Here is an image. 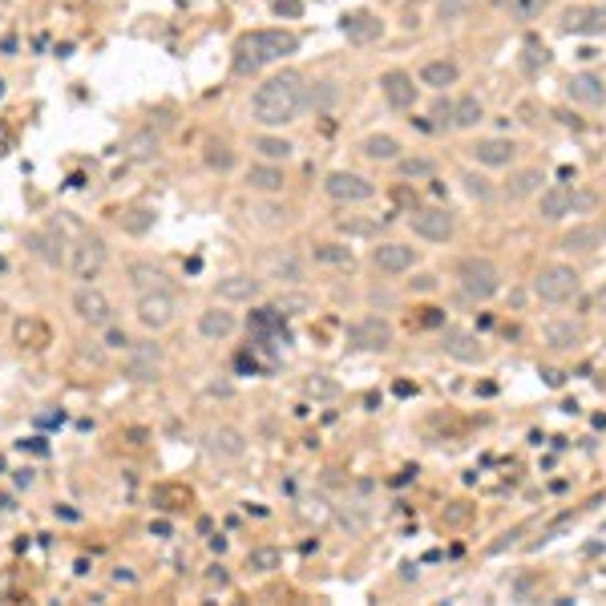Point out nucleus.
<instances>
[{"mask_svg":"<svg viewBox=\"0 0 606 606\" xmlns=\"http://www.w3.org/2000/svg\"><path fill=\"white\" fill-rule=\"evenodd\" d=\"M312 259L323 267H352V247H344V242H315Z\"/></svg>","mask_w":606,"mask_h":606,"instance_id":"nucleus-34","label":"nucleus"},{"mask_svg":"<svg viewBox=\"0 0 606 606\" xmlns=\"http://www.w3.org/2000/svg\"><path fill=\"white\" fill-rule=\"evenodd\" d=\"M339 388L331 380H307V396H336Z\"/></svg>","mask_w":606,"mask_h":606,"instance_id":"nucleus-50","label":"nucleus"},{"mask_svg":"<svg viewBox=\"0 0 606 606\" xmlns=\"http://www.w3.org/2000/svg\"><path fill=\"white\" fill-rule=\"evenodd\" d=\"M372 263H376L384 275H404V271H412V263H417V250H412L408 242H380V247L372 250Z\"/></svg>","mask_w":606,"mask_h":606,"instance_id":"nucleus-18","label":"nucleus"},{"mask_svg":"<svg viewBox=\"0 0 606 606\" xmlns=\"http://www.w3.org/2000/svg\"><path fill=\"white\" fill-rule=\"evenodd\" d=\"M461 182H465V194H469V198H489V194H493L489 178L473 174V170H465V174H461Z\"/></svg>","mask_w":606,"mask_h":606,"instance_id":"nucleus-44","label":"nucleus"},{"mask_svg":"<svg viewBox=\"0 0 606 606\" xmlns=\"http://www.w3.org/2000/svg\"><path fill=\"white\" fill-rule=\"evenodd\" d=\"M469 13V0H436V21L452 24V21H465Z\"/></svg>","mask_w":606,"mask_h":606,"instance_id":"nucleus-41","label":"nucleus"},{"mask_svg":"<svg viewBox=\"0 0 606 606\" xmlns=\"http://www.w3.org/2000/svg\"><path fill=\"white\" fill-rule=\"evenodd\" d=\"M283 566V549L279 546H255L247 554V570L250 574H275Z\"/></svg>","mask_w":606,"mask_h":606,"instance_id":"nucleus-33","label":"nucleus"},{"mask_svg":"<svg viewBox=\"0 0 606 606\" xmlns=\"http://www.w3.org/2000/svg\"><path fill=\"white\" fill-rule=\"evenodd\" d=\"M549 0H505V8H509V16L514 21H533V16L546 8Z\"/></svg>","mask_w":606,"mask_h":606,"instance_id":"nucleus-42","label":"nucleus"},{"mask_svg":"<svg viewBox=\"0 0 606 606\" xmlns=\"http://www.w3.org/2000/svg\"><path fill=\"white\" fill-rule=\"evenodd\" d=\"M126 275H129V283H134V291H170L174 287L166 267L150 263V259H134V263L126 267Z\"/></svg>","mask_w":606,"mask_h":606,"instance_id":"nucleus-16","label":"nucleus"},{"mask_svg":"<svg viewBox=\"0 0 606 606\" xmlns=\"http://www.w3.org/2000/svg\"><path fill=\"white\" fill-rule=\"evenodd\" d=\"M73 315H77L81 323H89V328H105V323H113V303L105 291H97L93 283H81L77 291H73Z\"/></svg>","mask_w":606,"mask_h":606,"instance_id":"nucleus-8","label":"nucleus"},{"mask_svg":"<svg viewBox=\"0 0 606 606\" xmlns=\"http://www.w3.org/2000/svg\"><path fill=\"white\" fill-rule=\"evenodd\" d=\"M538 190H541V170H517V174L505 182V198L509 202H522V198H530V194H538Z\"/></svg>","mask_w":606,"mask_h":606,"instance_id":"nucleus-31","label":"nucleus"},{"mask_svg":"<svg viewBox=\"0 0 606 606\" xmlns=\"http://www.w3.org/2000/svg\"><path fill=\"white\" fill-rule=\"evenodd\" d=\"M295 48H299L295 32H287V29H255V32H242V37L234 40L231 65H234L239 77H250V73H259L263 65L291 57Z\"/></svg>","mask_w":606,"mask_h":606,"instance_id":"nucleus-2","label":"nucleus"},{"mask_svg":"<svg viewBox=\"0 0 606 606\" xmlns=\"http://www.w3.org/2000/svg\"><path fill=\"white\" fill-rule=\"evenodd\" d=\"M110 578H113V586H134V582H137V574L129 570V566H118V570H113Z\"/></svg>","mask_w":606,"mask_h":606,"instance_id":"nucleus-51","label":"nucleus"},{"mask_svg":"<svg viewBox=\"0 0 606 606\" xmlns=\"http://www.w3.org/2000/svg\"><path fill=\"white\" fill-rule=\"evenodd\" d=\"M206 449L215 452V457H226V461H239L242 452H247V436L239 433V428H215V433L206 436Z\"/></svg>","mask_w":606,"mask_h":606,"instance_id":"nucleus-25","label":"nucleus"},{"mask_svg":"<svg viewBox=\"0 0 606 606\" xmlns=\"http://www.w3.org/2000/svg\"><path fill=\"white\" fill-rule=\"evenodd\" d=\"M250 150L259 154V158L263 162H287L291 158V150H295V145L287 142V137H275V134H259V137H250Z\"/></svg>","mask_w":606,"mask_h":606,"instance_id":"nucleus-30","label":"nucleus"},{"mask_svg":"<svg viewBox=\"0 0 606 606\" xmlns=\"http://www.w3.org/2000/svg\"><path fill=\"white\" fill-rule=\"evenodd\" d=\"M210 582H218V586H226V582H231V574L223 570V566H210V574H206Z\"/></svg>","mask_w":606,"mask_h":606,"instance_id":"nucleus-56","label":"nucleus"},{"mask_svg":"<svg viewBox=\"0 0 606 606\" xmlns=\"http://www.w3.org/2000/svg\"><path fill=\"white\" fill-rule=\"evenodd\" d=\"M420 323H425V328H436V323H441V312H436V307H420Z\"/></svg>","mask_w":606,"mask_h":606,"instance_id":"nucleus-54","label":"nucleus"},{"mask_svg":"<svg viewBox=\"0 0 606 606\" xmlns=\"http://www.w3.org/2000/svg\"><path fill=\"white\" fill-rule=\"evenodd\" d=\"M150 226H154V210L150 206H134V210L121 215V231H129V234H145Z\"/></svg>","mask_w":606,"mask_h":606,"instance_id":"nucleus-39","label":"nucleus"},{"mask_svg":"<svg viewBox=\"0 0 606 606\" xmlns=\"http://www.w3.org/2000/svg\"><path fill=\"white\" fill-rule=\"evenodd\" d=\"M105 336H101V344H105V352H126L134 339H129V331L126 328H118V323H105Z\"/></svg>","mask_w":606,"mask_h":606,"instance_id":"nucleus-43","label":"nucleus"},{"mask_svg":"<svg viewBox=\"0 0 606 606\" xmlns=\"http://www.w3.org/2000/svg\"><path fill=\"white\" fill-rule=\"evenodd\" d=\"M433 129H444V126H452V101L449 97H441V101H433Z\"/></svg>","mask_w":606,"mask_h":606,"instance_id":"nucleus-48","label":"nucleus"},{"mask_svg":"<svg viewBox=\"0 0 606 606\" xmlns=\"http://www.w3.org/2000/svg\"><path fill=\"white\" fill-rule=\"evenodd\" d=\"M234 331H239V320H234V312H226V307H206V312L198 315V336L202 339H231Z\"/></svg>","mask_w":606,"mask_h":606,"instance_id":"nucleus-20","label":"nucleus"},{"mask_svg":"<svg viewBox=\"0 0 606 606\" xmlns=\"http://www.w3.org/2000/svg\"><path fill=\"white\" fill-rule=\"evenodd\" d=\"M129 154H134V158H150V154H158V134H137L134 142H129Z\"/></svg>","mask_w":606,"mask_h":606,"instance_id":"nucleus-47","label":"nucleus"},{"mask_svg":"<svg viewBox=\"0 0 606 606\" xmlns=\"http://www.w3.org/2000/svg\"><path fill=\"white\" fill-rule=\"evenodd\" d=\"M0 93H4V81H0Z\"/></svg>","mask_w":606,"mask_h":606,"instance_id":"nucleus-60","label":"nucleus"},{"mask_svg":"<svg viewBox=\"0 0 606 606\" xmlns=\"http://www.w3.org/2000/svg\"><path fill=\"white\" fill-rule=\"evenodd\" d=\"M360 154L372 162H396L400 158V142H396L392 134H368L360 142Z\"/></svg>","mask_w":606,"mask_h":606,"instance_id":"nucleus-29","label":"nucleus"},{"mask_svg":"<svg viewBox=\"0 0 606 606\" xmlns=\"http://www.w3.org/2000/svg\"><path fill=\"white\" fill-rule=\"evenodd\" d=\"M549 61V53H546V45H541L538 37H530L525 40V57H522V65H525V73H538L541 65Z\"/></svg>","mask_w":606,"mask_h":606,"instance_id":"nucleus-40","label":"nucleus"},{"mask_svg":"<svg viewBox=\"0 0 606 606\" xmlns=\"http://www.w3.org/2000/svg\"><path fill=\"white\" fill-rule=\"evenodd\" d=\"M457 279H461V291L469 299H493L501 291V271L493 259L485 255H465L457 263Z\"/></svg>","mask_w":606,"mask_h":606,"instance_id":"nucleus-3","label":"nucleus"},{"mask_svg":"<svg viewBox=\"0 0 606 606\" xmlns=\"http://www.w3.org/2000/svg\"><path fill=\"white\" fill-rule=\"evenodd\" d=\"M202 162H206L210 170H218V174H226V170L234 166V150L223 142V137H206V145H202Z\"/></svg>","mask_w":606,"mask_h":606,"instance_id":"nucleus-32","label":"nucleus"},{"mask_svg":"<svg viewBox=\"0 0 606 606\" xmlns=\"http://www.w3.org/2000/svg\"><path fill=\"white\" fill-rule=\"evenodd\" d=\"M457 77H461L457 61H444V57L420 65V85H428V89H449V85H457Z\"/></svg>","mask_w":606,"mask_h":606,"instance_id":"nucleus-28","label":"nucleus"},{"mask_svg":"<svg viewBox=\"0 0 606 606\" xmlns=\"http://www.w3.org/2000/svg\"><path fill=\"white\" fill-rule=\"evenodd\" d=\"M336 101V85L331 81H315V89H307V105H331Z\"/></svg>","mask_w":606,"mask_h":606,"instance_id":"nucleus-46","label":"nucleus"},{"mask_svg":"<svg viewBox=\"0 0 606 606\" xmlns=\"http://www.w3.org/2000/svg\"><path fill=\"white\" fill-rule=\"evenodd\" d=\"M323 190H328L331 202H368L372 194H376V186L364 174H352V170H331V174L323 178Z\"/></svg>","mask_w":606,"mask_h":606,"instance_id":"nucleus-11","label":"nucleus"},{"mask_svg":"<svg viewBox=\"0 0 606 606\" xmlns=\"http://www.w3.org/2000/svg\"><path fill=\"white\" fill-rule=\"evenodd\" d=\"M582 279L574 267L566 263H549L538 271V279H533V295L541 299V303H570L574 295H578Z\"/></svg>","mask_w":606,"mask_h":606,"instance_id":"nucleus-4","label":"nucleus"},{"mask_svg":"<svg viewBox=\"0 0 606 606\" xmlns=\"http://www.w3.org/2000/svg\"><path fill=\"white\" fill-rule=\"evenodd\" d=\"M347 344L360 347V352H384V347H392V323L380 320V315H364L347 328Z\"/></svg>","mask_w":606,"mask_h":606,"instance_id":"nucleus-10","label":"nucleus"},{"mask_svg":"<svg viewBox=\"0 0 606 606\" xmlns=\"http://www.w3.org/2000/svg\"><path fill=\"white\" fill-rule=\"evenodd\" d=\"M594 303H598V307H602V312H606V283H602V287H598V295H594Z\"/></svg>","mask_w":606,"mask_h":606,"instance_id":"nucleus-57","label":"nucleus"},{"mask_svg":"<svg viewBox=\"0 0 606 606\" xmlns=\"http://www.w3.org/2000/svg\"><path fill=\"white\" fill-rule=\"evenodd\" d=\"M24 247H29L32 255H37L40 263H48V267L69 263V247H65V239L57 231H29L24 234Z\"/></svg>","mask_w":606,"mask_h":606,"instance_id":"nucleus-14","label":"nucleus"},{"mask_svg":"<svg viewBox=\"0 0 606 606\" xmlns=\"http://www.w3.org/2000/svg\"><path fill=\"white\" fill-rule=\"evenodd\" d=\"M283 182H287V178H283L279 162H255V166L247 170V186L259 194H279Z\"/></svg>","mask_w":606,"mask_h":606,"instance_id":"nucleus-26","label":"nucleus"},{"mask_svg":"<svg viewBox=\"0 0 606 606\" xmlns=\"http://www.w3.org/2000/svg\"><path fill=\"white\" fill-rule=\"evenodd\" d=\"M275 16H287V21H295V16H303V0H275Z\"/></svg>","mask_w":606,"mask_h":606,"instance_id":"nucleus-49","label":"nucleus"},{"mask_svg":"<svg viewBox=\"0 0 606 606\" xmlns=\"http://www.w3.org/2000/svg\"><path fill=\"white\" fill-rule=\"evenodd\" d=\"M307 307H312V299H307L303 291H295V295H279L275 312H279V315H299V312H307Z\"/></svg>","mask_w":606,"mask_h":606,"instance_id":"nucleus-45","label":"nucleus"},{"mask_svg":"<svg viewBox=\"0 0 606 606\" xmlns=\"http://www.w3.org/2000/svg\"><path fill=\"white\" fill-rule=\"evenodd\" d=\"M441 352L452 356V360H461V364L481 360V344H477V336L465 328H441Z\"/></svg>","mask_w":606,"mask_h":606,"instance_id":"nucleus-17","label":"nucleus"},{"mask_svg":"<svg viewBox=\"0 0 606 606\" xmlns=\"http://www.w3.org/2000/svg\"><path fill=\"white\" fill-rule=\"evenodd\" d=\"M307 110V81L295 69H283L275 77H267L250 97V121H259L263 129L291 126L299 113Z\"/></svg>","mask_w":606,"mask_h":606,"instance_id":"nucleus-1","label":"nucleus"},{"mask_svg":"<svg viewBox=\"0 0 606 606\" xmlns=\"http://www.w3.org/2000/svg\"><path fill=\"white\" fill-rule=\"evenodd\" d=\"M396 170H400L404 182H428L436 174V162L433 158H396Z\"/></svg>","mask_w":606,"mask_h":606,"instance_id":"nucleus-36","label":"nucleus"},{"mask_svg":"<svg viewBox=\"0 0 606 606\" xmlns=\"http://www.w3.org/2000/svg\"><path fill=\"white\" fill-rule=\"evenodd\" d=\"M566 93H570V101H578V105H602L606 101V85H602V77H594V73H574Z\"/></svg>","mask_w":606,"mask_h":606,"instance_id":"nucleus-23","label":"nucleus"},{"mask_svg":"<svg viewBox=\"0 0 606 606\" xmlns=\"http://www.w3.org/2000/svg\"><path fill=\"white\" fill-rule=\"evenodd\" d=\"M259 215H263V223H287V210H279V206H263V210H259Z\"/></svg>","mask_w":606,"mask_h":606,"instance_id":"nucleus-53","label":"nucleus"},{"mask_svg":"<svg viewBox=\"0 0 606 606\" xmlns=\"http://www.w3.org/2000/svg\"><path fill=\"white\" fill-rule=\"evenodd\" d=\"M134 315L145 331H166L178 315V299L170 295V291H137Z\"/></svg>","mask_w":606,"mask_h":606,"instance_id":"nucleus-6","label":"nucleus"},{"mask_svg":"<svg viewBox=\"0 0 606 606\" xmlns=\"http://www.w3.org/2000/svg\"><path fill=\"white\" fill-rule=\"evenodd\" d=\"M541 344H546L549 352H574V347L582 344V331H578V323H570V320H549L546 328H541Z\"/></svg>","mask_w":606,"mask_h":606,"instance_id":"nucleus-22","label":"nucleus"},{"mask_svg":"<svg viewBox=\"0 0 606 606\" xmlns=\"http://www.w3.org/2000/svg\"><path fill=\"white\" fill-rule=\"evenodd\" d=\"M469 154H473L481 166H509V162H514V154H517V145L505 142V137H485V142H477Z\"/></svg>","mask_w":606,"mask_h":606,"instance_id":"nucleus-27","label":"nucleus"},{"mask_svg":"<svg viewBox=\"0 0 606 606\" xmlns=\"http://www.w3.org/2000/svg\"><path fill=\"white\" fill-rule=\"evenodd\" d=\"M339 234H347V239H376L380 223L376 218H339Z\"/></svg>","mask_w":606,"mask_h":606,"instance_id":"nucleus-38","label":"nucleus"},{"mask_svg":"<svg viewBox=\"0 0 606 606\" xmlns=\"http://www.w3.org/2000/svg\"><path fill=\"white\" fill-rule=\"evenodd\" d=\"M4 145H8V129L0 126V154H4Z\"/></svg>","mask_w":606,"mask_h":606,"instance_id":"nucleus-58","label":"nucleus"},{"mask_svg":"<svg viewBox=\"0 0 606 606\" xmlns=\"http://www.w3.org/2000/svg\"><path fill=\"white\" fill-rule=\"evenodd\" d=\"M105 259H110V247H105L101 234H81V239L69 247V263H65V267L73 271V279L93 283L97 275H101Z\"/></svg>","mask_w":606,"mask_h":606,"instance_id":"nucleus-5","label":"nucleus"},{"mask_svg":"<svg viewBox=\"0 0 606 606\" xmlns=\"http://www.w3.org/2000/svg\"><path fill=\"white\" fill-rule=\"evenodd\" d=\"M598 242H602V226H574L562 239V247L566 250H594Z\"/></svg>","mask_w":606,"mask_h":606,"instance_id":"nucleus-37","label":"nucleus"},{"mask_svg":"<svg viewBox=\"0 0 606 606\" xmlns=\"http://www.w3.org/2000/svg\"><path fill=\"white\" fill-rule=\"evenodd\" d=\"M562 32L570 37H598L606 32V8L602 4H574L562 13Z\"/></svg>","mask_w":606,"mask_h":606,"instance_id":"nucleus-12","label":"nucleus"},{"mask_svg":"<svg viewBox=\"0 0 606 606\" xmlns=\"http://www.w3.org/2000/svg\"><path fill=\"white\" fill-rule=\"evenodd\" d=\"M263 271H267V279H279V283H299V279H303V259H299L291 247H283V250H271V255L263 259Z\"/></svg>","mask_w":606,"mask_h":606,"instance_id":"nucleus-19","label":"nucleus"},{"mask_svg":"<svg viewBox=\"0 0 606 606\" xmlns=\"http://www.w3.org/2000/svg\"><path fill=\"white\" fill-rule=\"evenodd\" d=\"M602 234H606V226H602Z\"/></svg>","mask_w":606,"mask_h":606,"instance_id":"nucleus-61","label":"nucleus"},{"mask_svg":"<svg viewBox=\"0 0 606 606\" xmlns=\"http://www.w3.org/2000/svg\"><path fill=\"white\" fill-rule=\"evenodd\" d=\"M538 210H541V218H549V223H558V218H566L574 210V190L566 182H558V186H549V190H541V198H538Z\"/></svg>","mask_w":606,"mask_h":606,"instance_id":"nucleus-24","label":"nucleus"},{"mask_svg":"<svg viewBox=\"0 0 606 606\" xmlns=\"http://www.w3.org/2000/svg\"><path fill=\"white\" fill-rule=\"evenodd\" d=\"M0 473H4V457H0Z\"/></svg>","mask_w":606,"mask_h":606,"instance_id":"nucleus-59","label":"nucleus"},{"mask_svg":"<svg viewBox=\"0 0 606 606\" xmlns=\"http://www.w3.org/2000/svg\"><path fill=\"white\" fill-rule=\"evenodd\" d=\"M339 32H344L352 45H372V40L384 37V24H380L372 13H352V16L339 21Z\"/></svg>","mask_w":606,"mask_h":606,"instance_id":"nucleus-21","label":"nucleus"},{"mask_svg":"<svg viewBox=\"0 0 606 606\" xmlns=\"http://www.w3.org/2000/svg\"><path fill=\"white\" fill-rule=\"evenodd\" d=\"M412 287H417V291H433L436 287V275H417V279H412Z\"/></svg>","mask_w":606,"mask_h":606,"instance_id":"nucleus-55","label":"nucleus"},{"mask_svg":"<svg viewBox=\"0 0 606 606\" xmlns=\"http://www.w3.org/2000/svg\"><path fill=\"white\" fill-rule=\"evenodd\" d=\"M408 223H412V234H420L425 242H449L452 234H457V218H452L444 206L412 210Z\"/></svg>","mask_w":606,"mask_h":606,"instance_id":"nucleus-9","label":"nucleus"},{"mask_svg":"<svg viewBox=\"0 0 606 606\" xmlns=\"http://www.w3.org/2000/svg\"><path fill=\"white\" fill-rule=\"evenodd\" d=\"M162 376V344L154 339H137L126 347V380L134 384H154Z\"/></svg>","mask_w":606,"mask_h":606,"instance_id":"nucleus-7","label":"nucleus"},{"mask_svg":"<svg viewBox=\"0 0 606 606\" xmlns=\"http://www.w3.org/2000/svg\"><path fill=\"white\" fill-rule=\"evenodd\" d=\"M215 295L223 299V303H255V299L263 295V283H259L255 275H226V279L215 283Z\"/></svg>","mask_w":606,"mask_h":606,"instance_id":"nucleus-15","label":"nucleus"},{"mask_svg":"<svg viewBox=\"0 0 606 606\" xmlns=\"http://www.w3.org/2000/svg\"><path fill=\"white\" fill-rule=\"evenodd\" d=\"M380 93H384V101L400 113L417 105V85H412V73H404V69L380 73Z\"/></svg>","mask_w":606,"mask_h":606,"instance_id":"nucleus-13","label":"nucleus"},{"mask_svg":"<svg viewBox=\"0 0 606 606\" xmlns=\"http://www.w3.org/2000/svg\"><path fill=\"white\" fill-rule=\"evenodd\" d=\"M481 118H485V105L477 101V97H461V101H452V129H473Z\"/></svg>","mask_w":606,"mask_h":606,"instance_id":"nucleus-35","label":"nucleus"},{"mask_svg":"<svg viewBox=\"0 0 606 606\" xmlns=\"http://www.w3.org/2000/svg\"><path fill=\"white\" fill-rule=\"evenodd\" d=\"M32 481H37V477H32V469H29V465L16 469V473H13V485H16V489H32Z\"/></svg>","mask_w":606,"mask_h":606,"instance_id":"nucleus-52","label":"nucleus"}]
</instances>
